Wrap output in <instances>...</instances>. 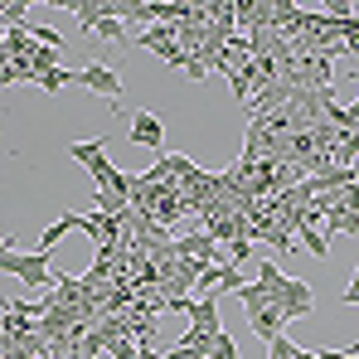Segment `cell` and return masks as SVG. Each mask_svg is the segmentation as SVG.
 Returning a JSON list of instances; mask_svg holds the SVG:
<instances>
[{"label": "cell", "instance_id": "obj_12", "mask_svg": "<svg viewBox=\"0 0 359 359\" xmlns=\"http://www.w3.org/2000/svg\"><path fill=\"white\" fill-rule=\"evenodd\" d=\"M248 257H252V243H248V238H233V243H229V262H233V267H243Z\"/></svg>", "mask_w": 359, "mask_h": 359}, {"label": "cell", "instance_id": "obj_14", "mask_svg": "<svg viewBox=\"0 0 359 359\" xmlns=\"http://www.w3.org/2000/svg\"><path fill=\"white\" fill-rule=\"evenodd\" d=\"M184 78L204 83V78H209V63H204V59H184Z\"/></svg>", "mask_w": 359, "mask_h": 359}, {"label": "cell", "instance_id": "obj_9", "mask_svg": "<svg viewBox=\"0 0 359 359\" xmlns=\"http://www.w3.org/2000/svg\"><path fill=\"white\" fill-rule=\"evenodd\" d=\"M267 359H311V355H306V350H301V345H292V340H287V335H277V340H272V345H267Z\"/></svg>", "mask_w": 359, "mask_h": 359}, {"label": "cell", "instance_id": "obj_17", "mask_svg": "<svg viewBox=\"0 0 359 359\" xmlns=\"http://www.w3.org/2000/svg\"><path fill=\"white\" fill-rule=\"evenodd\" d=\"M311 359H359V355H340V350H320V355H311Z\"/></svg>", "mask_w": 359, "mask_h": 359}, {"label": "cell", "instance_id": "obj_11", "mask_svg": "<svg viewBox=\"0 0 359 359\" xmlns=\"http://www.w3.org/2000/svg\"><path fill=\"white\" fill-rule=\"evenodd\" d=\"M204 359H238V345H233V340H229V335L219 330V335L209 340V350H204Z\"/></svg>", "mask_w": 359, "mask_h": 359}, {"label": "cell", "instance_id": "obj_7", "mask_svg": "<svg viewBox=\"0 0 359 359\" xmlns=\"http://www.w3.org/2000/svg\"><path fill=\"white\" fill-rule=\"evenodd\" d=\"M102 146H107V136H97V141H73V146H68V156H73L78 165H93V161L102 156Z\"/></svg>", "mask_w": 359, "mask_h": 359}, {"label": "cell", "instance_id": "obj_16", "mask_svg": "<svg viewBox=\"0 0 359 359\" xmlns=\"http://www.w3.org/2000/svg\"><path fill=\"white\" fill-rule=\"evenodd\" d=\"M340 301H345V306H359V267H355V282L345 287V297H340Z\"/></svg>", "mask_w": 359, "mask_h": 359}, {"label": "cell", "instance_id": "obj_13", "mask_svg": "<svg viewBox=\"0 0 359 359\" xmlns=\"http://www.w3.org/2000/svg\"><path fill=\"white\" fill-rule=\"evenodd\" d=\"M93 34H97V39H112V44H121V39H126V34H121V20H102Z\"/></svg>", "mask_w": 359, "mask_h": 359}, {"label": "cell", "instance_id": "obj_3", "mask_svg": "<svg viewBox=\"0 0 359 359\" xmlns=\"http://www.w3.org/2000/svg\"><path fill=\"white\" fill-rule=\"evenodd\" d=\"M73 83H78V88H93V93H102V97H112V102H121V78L107 68V63L73 68Z\"/></svg>", "mask_w": 359, "mask_h": 359}, {"label": "cell", "instance_id": "obj_1", "mask_svg": "<svg viewBox=\"0 0 359 359\" xmlns=\"http://www.w3.org/2000/svg\"><path fill=\"white\" fill-rule=\"evenodd\" d=\"M5 272L15 277V282H25L29 292H39V287H49L54 282V252H20V248H10V257H5Z\"/></svg>", "mask_w": 359, "mask_h": 359}, {"label": "cell", "instance_id": "obj_15", "mask_svg": "<svg viewBox=\"0 0 359 359\" xmlns=\"http://www.w3.org/2000/svg\"><path fill=\"white\" fill-rule=\"evenodd\" d=\"M161 359H204V350H189V345H175V350H161Z\"/></svg>", "mask_w": 359, "mask_h": 359}, {"label": "cell", "instance_id": "obj_6", "mask_svg": "<svg viewBox=\"0 0 359 359\" xmlns=\"http://www.w3.org/2000/svg\"><path fill=\"white\" fill-rule=\"evenodd\" d=\"M325 229L330 233H355L359 238V214L355 209H335V214H325Z\"/></svg>", "mask_w": 359, "mask_h": 359}, {"label": "cell", "instance_id": "obj_2", "mask_svg": "<svg viewBox=\"0 0 359 359\" xmlns=\"http://www.w3.org/2000/svg\"><path fill=\"white\" fill-rule=\"evenodd\" d=\"M267 297H272V306L282 311V320H301V316H311V311H316L311 287L297 282V277H282L277 287H267Z\"/></svg>", "mask_w": 359, "mask_h": 359}, {"label": "cell", "instance_id": "obj_5", "mask_svg": "<svg viewBox=\"0 0 359 359\" xmlns=\"http://www.w3.org/2000/svg\"><path fill=\"white\" fill-rule=\"evenodd\" d=\"M175 252L180 257H199V262H219V243L209 238V233H184V238H175Z\"/></svg>", "mask_w": 359, "mask_h": 359}, {"label": "cell", "instance_id": "obj_4", "mask_svg": "<svg viewBox=\"0 0 359 359\" xmlns=\"http://www.w3.org/2000/svg\"><path fill=\"white\" fill-rule=\"evenodd\" d=\"M126 136H131L136 146H146V151H161V156H165V126L156 121V112H136L131 126H126Z\"/></svg>", "mask_w": 359, "mask_h": 359}, {"label": "cell", "instance_id": "obj_10", "mask_svg": "<svg viewBox=\"0 0 359 359\" xmlns=\"http://www.w3.org/2000/svg\"><path fill=\"white\" fill-rule=\"evenodd\" d=\"M68 83H73V73H68V68H49V73H39V88H44L49 97H54V93H63Z\"/></svg>", "mask_w": 359, "mask_h": 359}, {"label": "cell", "instance_id": "obj_8", "mask_svg": "<svg viewBox=\"0 0 359 359\" xmlns=\"http://www.w3.org/2000/svg\"><path fill=\"white\" fill-rule=\"evenodd\" d=\"M297 238H301V248H306V252H316V257H325V252H330V238H325V229H301Z\"/></svg>", "mask_w": 359, "mask_h": 359}]
</instances>
